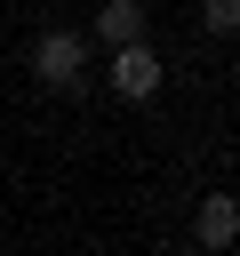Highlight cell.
<instances>
[{"label":"cell","mask_w":240,"mask_h":256,"mask_svg":"<svg viewBox=\"0 0 240 256\" xmlns=\"http://www.w3.org/2000/svg\"><path fill=\"white\" fill-rule=\"evenodd\" d=\"M112 88H120L128 104H144V96L160 88V56H152L144 40H120V48H112Z\"/></svg>","instance_id":"1"},{"label":"cell","mask_w":240,"mask_h":256,"mask_svg":"<svg viewBox=\"0 0 240 256\" xmlns=\"http://www.w3.org/2000/svg\"><path fill=\"white\" fill-rule=\"evenodd\" d=\"M32 72H40L48 88H80V40H72V32H48V40L32 48Z\"/></svg>","instance_id":"2"},{"label":"cell","mask_w":240,"mask_h":256,"mask_svg":"<svg viewBox=\"0 0 240 256\" xmlns=\"http://www.w3.org/2000/svg\"><path fill=\"white\" fill-rule=\"evenodd\" d=\"M96 32L120 48V40H144V0H104L96 8Z\"/></svg>","instance_id":"3"},{"label":"cell","mask_w":240,"mask_h":256,"mask_svg":"<svg viewBox=\"0 0 240 256\" xmlns=\"http://www.w3.org/2000/svg\"><path fill=\"white\" fill-rule=\"evenodd\" d=\"M232 232H240L232 192H208V200H200V240H208V248H232Z\"/></svg>","instance_id":"4"},{"label":"cell","mask_w":240,"mask_h":256,"mask_svg":"<svg viewBox=\"0 0 240 256\" xmlns=\"http://www.w3.org/2000/svg\"><path fill=\"white\" fill-rule=\"evenodd\" d=\"M200 16H208V32H232L240 24V0H200Z\"/></svg>","instance_id":"5"}]
</instances>
